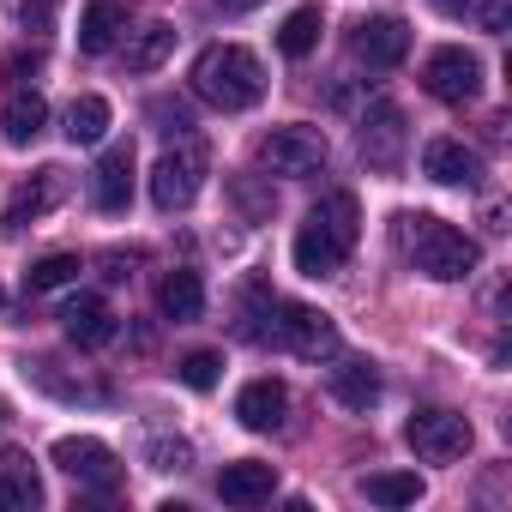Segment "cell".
<instances>
[{"mask_svg": "<svg viewBox=\"0 0 512 512\" xmlns=\"http://www.w3.org/2000/svg\"><path fill=\"white\" fill-rule=\"evenodd\" d=\"M362 235V205L350 187H332L320 193V205L308 211V223L296 229V272L302 278H332L344 260H350V247Z\"/></svg>", "mask_w": 512, "mask_h": 512, "instance_id": "1", "label": "cell"}, {"mask_svg": "<svg viewBox=\"0 0 512 512\" xmlns=\"http://www.w3.org/2000/svg\"><path fill=\"white\" fill-rule=\"evenodd\" d=\"M398 235H404V253H410V266L434 284H464L476 266H482V247L452 229L446 217L434 211H416V217H398Z\"/></svg>", "mask_w": 512, "mask_h": 512, "instance_id": "2", "label": "cell"}, {"mask_svg": "<svg viewBox=\"0 0 512 512\" xmlns=\"http://www.w3.org/2000/svg\"><path fill=\"white\" fill-rule=\"evenodd\" d=\"M193 91H199L211 109L241 115V109H253V103L266 97V67H260V55L241 49V43H211V49L193 61Z\"/></svg>", "mask_w": 512, "mask_h": 512, "instance_id": "3", "label": "cell"}, {"mask_svg": "<svg viewBox=\"0 0 512 512\" xmlns=\"http://www.w3.org/2000/svg\"><path fill=\"white\" fill-rule=\"evenodd\" d=\"M326 133L320 127H308V121H290V127H272L266 139H260V163L272 169V175H290V181H302V175H320L326 169Z\"/></svg>", "mask_w": 512, "mask_h": 512, "instance_id": "4", "label": "cell"}, {"mask_svg": "<svg viewBox=\"0 0 512 512\" xmlns=\"http://www.w3.org/2000/svg\"><path fill=\"white\" fill-rule=\"evenodd\" d=\"M205 187V145L199 139H181L175 151H163L151 163V199L157 211H187Z\"/></svg>", "mask_w": 512, "mask_h": 512, "instance_id": "5", "label": "cell"}, {"mask_svg": "<svg viewBox=\"0 0 512 512\" xmlns=\"http://www.w3.org/2000/svg\"><path fill=\"white\" fill-rule=\"evenodd\" d=\"M272 314H278V320L266 326V338H272V344H284L290 356H308V362H332V356H338V326H332L320 308L278 302Z\"/></svg>", "mask_w": 512, "mask_h": 512, "instance_id": "6", "label": "cell"}, {"mask_svg": "<svg viewBox=\"0 0 512 512\" xmlns=\"http://www.w3.org/2000/svg\"><path fill=\"white\" fill-rule=\"evenodd\" d=\"M49 458H55V470H67L79 488H97V494H115V488H121V458H115L103 440H91V434H61V440L49 446Z\"/></svg>", "mask_w": 512, "mask_h": 512, "instance_id": "7", "label": "cell"}, {"mask_svg": "<svg viewBox=\"0 0 512 512\" xmlns=\"http://www.w3.org/2000/svg\"><path fill=\"white\" fill-rule=\"evenodd\" d=\"M404 440H410L416 458H428V464H452V458L470 452V422H464L458 410H416V416L404 422Z\"/></svg>", "mask_w": 512, "mask_h": 512, "instance_id": "8", "label": "cell"}, {"mask_svg": "<svg viewBox=\"0 0 512 512\" xmlns=\"http://www.w3.org/2000/svg\"><path fill=\"white\" fill-rule=\"evenodd\" d=\"M422 85H428V97H440V103H470V97L482 91V61H476L470 49L446 43V49H434V55H428Z\"/></svg>", "mask_w": 512, "mask_h": 512, "instance_id": "9", "label": "cell"}, {"mask_svg": "<svg viewBox=\"0 0 512 512\" xmlns=\"http://www.w3.org/2000/svg\"><path fill=\"white\" fill-rule=\"evenodd\" d=\"M67 199V169L61 163H49V169H37L19 193H13V205L0 211V235H19V229H31L37 217H49L55 205Z\"/></svg>", "mask_w": 512, "mask_h": 512, "instance_id": "10", "label": "cell"}, {"mask_svg": "<svg viewBox=\"0 0 512 512\" xmlns=\"http://www.w3.org/2000/svg\"><path fill=\"white\" fill-rule=\"evenodd\" d=\"M404 109L398 103H374L368 115H362V133H356V151H362V163L368 169H398L404 163Z\"/></svg>", "mask_w": 512, "mask_h": 512, "instance_id": "11", "label": "cell"}, {"mask_svg": "<svg viewBox=\"0 0 512 512\" xmlns=\"http://www.w3.org/2000/svg\"><path fill=\"white\" fill-rule=\"evenodd\" d=\"M350 49H356V61H368V67H398L404 55H410V25L398 19V13H380V19H356L350 25Z\"/></svg>", "mask_w": 512, "mask_h": 512, "instance_id": "12", "label": "cell"}, {"mask_svg": "<svg viewBox=\"0 0 512 512\" xmlns=\"http://www.w3.org/2000/svg\"><path fill=\"white\" fill-rule=\"evenodd\" d=\"M422 175L440 187H476L482 181V157L464 139H428L422 145Z\"/></svg>", "mask_w": 512, "mask_h": 512, "instance_id": "13", "label": "cell"}, {"mask_svg": "<svg viewBox=\"0 0 512 512\" xmlns=\"http://www.w3.org/2000/svg\"><path fill=\"white\" fill-rule=\"evenodd\" d=\"M133 169H139V163H133V145H127V139L97 157V175H91L97 211H127V205H133Z\"/></svg>", "mask_w": 512, "mask_h": 512, "instance_id": "14", "label": "cell"}, {"mask_svg": "<svg viewBox=\"0 0 512 512\" xmlns=\"http://www.w3.org/2000/svg\"><path fill=\"white\" fill-rule=\"evenodd\" d=\"M272 494H278V470L260 464V458H235V464H223V476H217V500H223V506H260V500H272Z\"/></svg>", "mask_w": 512, "mask_h": 512, "instance_id": "15", "label": "cell"}, {"mask_svg": "<svg viewBox=\"0 0 512 512\" xmlns=\"http://www.w3.org/2000/svg\"><path fill=\"white\" fill-rule=\"evenodd\" d=\"M284 410H290V386H284V380H247L241 398H235V416H241V428H253V434L284 428Z\"/></svg>", "mask_w": 512, "mask_h": 512, "instance_id": "16", "label": "cell"}, {"mask_svg": "<svg viewBox=\"0 0 512 512\" xmlns=\"http://www.w3.org/2000/svg\"><path fill=\"white\" fill-rule=\"evenodd\" d=\"M61 326H67V338H73L79 350H103V344L115 338V314H109L103 296H73V302L61 308Z\"/></svg>", "mask_w": 512, "mask_h": 512, "instance_id": "17", "label": "cell"}, {"mask_svg": "<svg viewBox=\"0 0 512 512\" xmlns=\"http://www.w3.org/2000/svg\"><path fill=\"white\" fill-rule=\"evenodd\" d=\"M43 506V476L25 452H0V512H37Z\"/></svg>", "mask_w": 512, "mask_h": 512, "instance_id": "18", "label": "cell"}, {"mask_svg": "<svg viewBox=\"0 0 512 512\" xmlns=\"http://www.w3.org/2000/svg\"><path fill=\"white\" fill-rule=\"evenodd\" d=\"M157 308H163V320H175V326L199 320V314H205V284H199V272H187V266L163 272V284H157Z\"/></svg>", "mask_w": 512, "mask_h": 512, "instance_id": "19", "label": "cell"}, {"mask_svg": "<svg viewBox=\"0 0 512 512\" xmlns=\"http://www.w3.org/2000/svg\"><path fill=\"white\" fill-rule=\"evenodd\" d=\"M127 31V7L121 0H91V7L79 13V49L85 55H109Z\"/></svg>", "mask_w": 512, "mask_h": 512, "instance_id": "20", "label": "cell"}, {"mask_svg": "<svg viewBox=\"0 0 512 512\" xmlns=\"http://www.w3.org/2000/svg\"><path fill=\"white\" fill-rule=\"evenodd\" d=\"M43 127H49V103L19 85V91L7 97V109H0V139H7V145H37Z\"/></svg>", "mask_w": 512, "mask_h": 512, "instance_id": "21", "label": "cell"}, {"mask_svg": "<svg viewBox=\"0 0 512 512\" xmlns=\"http://www.w3.org/2000/svg\"><path fill=\"white\" fill-rule=\"evenodd\" d=\"M332 398L350 404V410H368V404L380 398V374H374V362H362V356H338V368H332Z\"/></svg>", "mask_w": 512, "mask_h": 512, "instance_id": "22", "label": "cell"}, {"mask_svg": "<svg viewBox=\"0 0 512 512\" xmlns=\"http://www.w3.org/2000/svg\"><path fill=\"white\" fill-rule=\"evenodd\" d=\"M103 133H109V97H97V91L73 97L67 103V139L73 145H97Z\"/></svg>", "mask_w": 512, "mask_h": 512, "instance_id": "23", "label": "cell"}, {"mask_svg": "<svg viewBox=\"0 0 512 512\" xmlns=\"http://www.w3.org/2000/svg\"><path fill=\"white\" fill-rule=\"evenodd\" d=\"M362 494L374 506H416L422 500V476L416 470H374V476H362Z\"/></svg>", "mask_w": 512, "mask_h": 512, "instance_id": "24", "label": "cell"}, {"mask_svg": "<svg viewBox=\"0 0 512 512\" xmlns=\"http://www.w3.org/2000/svg\"><path fill=\"white\" fill-rule=\"evenodd\" d=\"M320 31H326L320 7H296V13L284 19V31H278V49H284L290 61H308V55L320 49Z\"/></svg>", "mask_w": 512, "mask_h": 512, "instance_id": "25", "label": "cell"}, {"mask_svg": "<svg viewBox=\"0 0 512 512\" xmlns=\"http://www.w3.org/2000/svg\"><path fill=\"white\" fill-rule=\"evenodd\" d=\"M79 253H43V260L25 272V290L31 296H49V290H67V284H79Z\"/></svg>", "mask_w": 512, "mask_h": 512, "instance_id": "26", "label": "cell"}, {"mask_svg": "<svg viewBox=\"0 0 512 512\" xmlns=\"http://www.w3.org/2000/svg\"><path fill=\"white\" fill-rule=\"evenodd\" d=\"M175 49V25H145L133 43H127V73H157Z\"/></svg>", "mask_w": 512, "mask_h": 512, "instance_id": "27", "label": "cell"}, {"mask_svg": "<svg viewBox=\"0 0 512 512\" xmlns=\"http://www.w3.org/2000/svg\"><path fill=\"white\" fill-rule=\"evenodd\" d=\"M217 374H223V356H217V350H193V356H181V362H175V380H181V386H193V392H211V386H217Z\"/></svg>", "mask_w": 512, "mask_h": 512, "instance_id": "28", "label": "cell"}, {"mask_svg": "<svg viewBox=\"0 0 512 512\" xmlns=\"http://www.w3.org/2000/svg\"><path fill=\"white\" fill-rule=\"evenodd\" d=\"M458 19H470V25H482V31H506L512 25V0H464L458 7Z\"/></svg>", "mask_w": 512, "mask_h": 512, "instance_id": "29", "label": "cell"}, {"mask_svg": "<svg viewBox=\"0 0 512 512\" xmlns=\"http://www.w3.org/2000/svg\"><path fill=\"white\" fill-rule=\"evenodd\" d=\"M151 121H157V133H169V139H187V133H193V109H187V103H169V97L151 103Z\"/></svg>", "mask_w": 512, "mask_h": 512, "instance_id": "30", "label": "cell"}, {"mask_svg": "<svg viewBox=\"0 0 512 512\" xmlns=\"http://www.w3.org/2000/svg\"><path fill=\"white\" fill-rule=\"evenodd\" d=\"M151 458H157V470H181L187 464V446L175 440V446H151Z\"/></svg>", "mask_w": 512, "mask_h": 512, "instance_id": "31", "label": "cell"}, {"mask_svg": "<svg viewBox=\"0 0 512 512\" xmlns=\"http://www.w3.org/2000/svg\"><path fill=\"white\" fill-rule=\"evenodd\" d=\"M49 13H55V0H25V25L31 31H49Z\"/></svg>", "mask_w": 512, "mask_h": 512, "instance_id": "32", "label": "cell"}, {"mask_svg": "<svg viewBox=\"0 0 512 512\" xmlns=\"http://www.w3.org/2000/svg\"><path fill=\"white\" fill-rule=\"evenodd\" d=\"M217 7H223V13H253L260 0H217Z\"/></svg>", "mask_w": 512, "mask_h": 512, "instance_id": "33", "label": "cell"}, {"mask_svg": "<svg viewBox=\"0 0 512 512\" xmlns=\"http://www.w3.org/2000/svg\"><path fill=\"white\" fill-rule=\"evenodd\" d=\"M434 7H440V13H458V7H464V0H434Z\"/></svg>", "mask_w": 512, "mask_h": 512, "instance_id": "34", "label": "cell"}]
</instances>
